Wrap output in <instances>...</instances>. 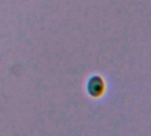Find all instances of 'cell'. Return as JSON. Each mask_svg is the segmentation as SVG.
Masks as SVG:
<instances>
[{
    "label": "cell",
    "mask_w": 151,
    "mask_h": 136,
    "mask_svg": "<svg viewBox=\"0 0 151 136\" xmlns=\"http://www.w3.org/2000/svg\"><path fill=\"white\" fill-rule=\"evenodd\" d=\"M87 94L93 98L101 97L105 92V82L99 75L91 76L86 83Z\"/></svg>",
    "instance_id": "cell-1"
}]
</instances>
